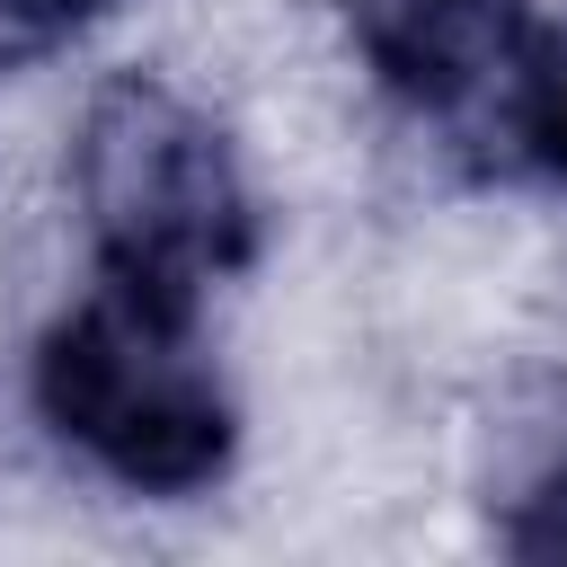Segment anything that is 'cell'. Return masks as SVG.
<instances>
[{
    "mask_svg": "<svg viewBox=\"0 0 567 567\" xmlns=\"http://www.w3.org/2000/svg\"><path fill=\"white\" fill-rule=\"evenodd\" d=\"M124 0H0V71H27L44 53H71L89 27H106Z\"/></svg>",
    "mask_w": 567,
    "mask_h": 567,
    "instance_id": "obj_6",
    "label": "cell"
},
{
    "mask_svg": "<svg viewBox=\"0 0 567 567\" xmlns=\"http://www.w3.org/2000/svg\"><path fill=\"white\" fill-rule=\"evenodd\" d=\"M505 142L532 177L567 186V35L558 44H532L514 97H505Z\"/></svg>",
    "mask_w": 567,
    "mask_h": 567,
    "instance_id": "obj_5",
    "label": "cell"
},
{
    "mask_svg": "<svg viewBox=\"0 0 567 567\" xmlns=\"http://www.w3.org/2000/svg\"><path fill=\"white\" fill-rule=\"evenodd\" d=\"M35 416L124 496H213L239 461V399L195 337V310H168L124 284H89L27 363Z\"/></svg>",
    "mask_w": 567,
    "mask_h": 567,
    "instance_id": "obj_2",
    "label": "cell"
},
{
    "mask_svg": "<svg viewBox=\"0 0 567 567\" xmlns=\"http://www.w3.org/2000/svg\"><path fill=\"white\" fill-rule=\"evenodd\" d=\"M346 35L390 106L416 124H461L514 97L540 18L532 0H346Z\"/></svg>",
    "mask_w": 567,
    "mask_h": 567,
    "instance_id": "obj_3",
    "label": "cell"
},
{
    "mask_svg": "<svg viewBox=\"0 0 567 567\" xmlns=\"http://www.w3.org/2000/svg\"><path fill=\"white\" fill-rule=\"evenodd\" d=\"M496 540L514 558H567V408L549 416V434L532 443L505 514H496Z\"/></svg>",
    "mask_w": 567,
    "mask_h": 567,
    "instance_id": "obj_4",
    "label": "cell"
},
{
    "mask_svg": "<svg viewBox=\"0 0 567 567\" xmlns=\"http://www.w3.org/2000/svg\"><path fill=\"white\" fill-rule=\"evenodd\" d=\"M71 195L97 275L168 310H204V292L248 275L266 239L230 124L159 71H115L80 106Z\"/></svg>",
    "mask_w": 567,
    "mask_h": 567,
    "instance_id": "obj_1",
    "label": "cell"
}]
</instances>
